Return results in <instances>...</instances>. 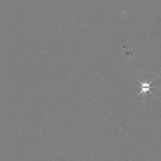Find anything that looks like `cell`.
Here are the masks:
<instances>
[{
  "label": "cell",
  "mask_w": 161,
  "mask_h": 161,
  "mask_svg": "<svg viewBox=\"0 0 161 161\" xmlns=\"http://www.w3.org/2000/svg\"><path fill=\"white\" fill-rule=\"evenodd\" d=\"M156 77H155V78H154L152 81H151L149 83H147V82H146V81H144V82H142V81H141L140 80H139L138 79V78H137L138 80L139 81V82H140V84H141V86H140V88H141V91L139 92V93L136 96L135 98H136V97H137L138 96H139V95L141 94H142V93H143V94H144L143 95H145V94L147 92H149L153 96H155L150 91V89L151 88H158V87H156V86H153V87L150 86V85L151 84V83H152V82L154 80V79L156 78Z\"/></svg>",
  "instance_id": "obj_1"
}]
</instances>
